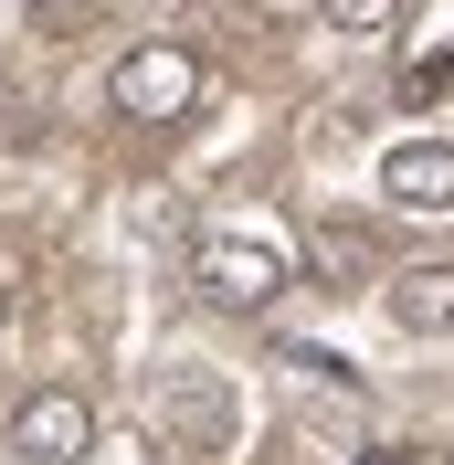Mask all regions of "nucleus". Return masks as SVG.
I'll use <instances>...</instances> for the list:
<instances>
[{"instance_id": "4", "label": "nucleus", "mask_w": 454, "mask_h": 465, "mask_svg": "<svg viewBox=\"0 0 454 465\" xmlns=\"http://www.w3.org/2000/svg\"><path fill=\"white\" fill-rule=\"evenodd\" d=\"M159 434H170V455H222L232 444V391L212 371H170L159 381Z\"/></svg>"}, {"instance_id": "8", "label": "nucleus", "mask_w": 454, "mask_h": 465, "mask_svg": "<svg viewBox=\"0 0 454 465\" xmlns=\"http://www.w3.org/2000/svg\"><path fill=\"white\" fill-rule=\"evenodd\" d=\"M391 11H401V0H328V22H339V32H380Z\"/></svg>"}, {"instance_id": "11", "label": "nucleus", "mask_w": 454, "mask_h": 465, "mask_svg": "<svg viewBox=\"0 0 454 465\" xmlns=\"http://www.w3.org/2000/svg\"><path fill=\"white\" fill-rule=\"evenodd\" d=\"M0 307H11V296H0Z\"/></svg>"}, {"instance_id": "7", "label": "nucleus", "mask_w": 454, "mask_h": 465, "mask_svg": "<svg viewBox=\"0 0 454 465\" xmlns=\"http://www.w3.org/2000/svg\"><path fill=\"white\" fill-rule=\"evenodd\" d=\"M317 275H328V286H339V275H370V232L328 223V232H317Z\"/></svg>"}, {"instance_id": "6", "label": "nucleus", "mask_w": 454, "mask_h": 465, "mask_svg": "<svg viewBox=\"0 0 454 465\" xmlns=\"http://www.w3.org/2000/svg\"><path fill=\"white\" fill-rule=\"evenodd\" d=\"M391 328L401 339H454V264H401L391 275Z\"/></svg>"}, {"instance_id": "12", "label": "nucleus", "mask_w": 454, "mask_h": 465, "mask_svg": "<svg viewBox=\"0 0 454 465\" xmlns=\"http://www.w3.org/2000/svg\"><path fill=\"white\" fill-rule=\"evenodd\" d=\"M444 465H454V455H444Z\"/></svg>"}, {"instance_id": "1", "label": "nucleus", "mask_w": 454, "mask_h": 465, "mask_svg": "<svg viewBox=\"0 0 454 465\" xmlns=\"http://www.w3.org/2000/svg\"><path fill=\"white\" fill-rule=\"evenodd\" d=\"M106 95H116V116H138V127H180V116L201 106V54L191 43H138V54H116Z\"/></svg>"}, {"instance_id": "10", "label": "nucleus", "mask_w": 454, "mask_h": 465, "mask_svg": "<svg viewBox=\"0 0 454 465\" xmlns=\"http://www.w3.org/2000/svg\"><path fill=\"white\" fill-rule=\"evenodd\" d=\"M360 465H423V455H412V444H370Z\"/></svg>"}, {"instance_id": "5", "label": "nucleus", "mask_w": 454, "mask_h": 465, "mask_svg": "<svg viewBox=\"0 0 454 465\" xmlns=\"http://www.w3.org/2000/svg\"><path fill=\"white\" fill-rule=\"evenodd\" d=\"M380 202L412 212V223H454V148L444 138H401L380 159Z\"/></svg>"}, {"instance_id": "3", "label": "nucleus", "mask_w": 454, "mask_h": 465, "mask_svg": "<svg viewBox=\"0 0 454 465\" xmlns=\"http://www.w3.org/2000/svg\"><path fill=\"white\" fill-rule=\"evenodd\" d=\"M11 455L22 465H85L95 455V402L64 391V381H43L22 412H11Z\"/></svg>"}, {"instance_id": "2", "label": "nucleus", "mask_w": 454, "mask_h": 465, "mask_svg": "<svg viewBox=\"0 0 454 465\" xmlns=\"http://www.w3.org/2000/svg\"><path fill=\"white\" fill-rule=\"evenodd\" d=\"M285 275H296V264H285V243H264V232H212V243L191 254V286L212 296V307H243V318L275 307Z\"/></svg>"}, {"instance_id": "9", "label": "nucleus", "mask_w": 454, "mask_h": 465, "mask_svg": "<svg viewBox=\"0 0 454 465\" xmlns=\"http://www.w3.org/2000/svg\"><path fill=\"white\" fill-rule=\"evenodd\" d=\"M74 11H85V0H32V22H43V32H64Z\"/></svg>"}]
</instances>
